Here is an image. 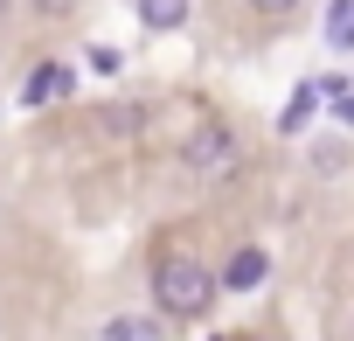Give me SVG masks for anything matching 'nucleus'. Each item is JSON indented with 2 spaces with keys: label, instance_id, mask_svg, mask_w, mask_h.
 Returning <instances> with one entry per match:
<instances>
[{
  "label": "nucleus",
  "instance_id": "f257e3e1",
  "mask_svg": "<svg viewBox=\"0 0 354 341\" xmlns=\"http://www.w3.org/2000/svg\"><path fill=\"white\" fill-rule=\"evenodd\" d=\"M216 272L195 258V251H167L160 265H153V306L167 313V320H202L209 306H216Z\"/></svg>",
  "mask_w": 354,
  "mask_h": 341
},
{
  "label": "nucleus",
  "instance_id": "f03ea898",
  "mask_svg": "<svg viewBox=\"0 0 354 341\" xmlns=\"http://www.w3.org/2000/svg\"><path fill=\"white\" fill-rule=\"evenodd\" d=\"M181 160L195 167V175H230V167L243 160V146H236V132H230V125H202V132L181 146Z\"/></svg>",
  "mask_w": 354,
  "mask_h": 341
},
{
  "label": "nucleus",
  "instance_id": "7ed1b4c3",
  "mask_svg": "<svg viewBox=\"0 0 354 341\" xmlns=\"http://www.w3.org/2000/svg\"><path fill=\"white\" fill-rule=\"evenodd\" d=\"M264 279H271V251H264V244H236V251L223 258V272H216L223 292H257Z\"/></svg>",
  "mask_w": 354,
  "mask_h": 341
},
{
  "label": "nucleus",
  "instance_id": "20e7f679",
  "mask_svg": "<svg viewBox=\"0 0 354 341\" xmlns=\"http://www.w3.org/2000/svg\"><path fill=\"white\" fill-rule=\"evenodd\" d=\"M70 84H77V70H70V63H35V70H28V84L15 91V105H28V112H35V105H56V98H70Z\"/></svg>",
  "mask_w": 354,
  "mask_h": 341
},
{
  "label": "nucleus",
  "instance_id": "39448f33",
  "mask_svg": "<svg viewBox=\"0 0 354 341\" xmlns=\"http://www.w3.org/2000/svg\"><path fill=\"white\" fill-rule=\"evenodd\" d=\"M313 112H319V77H306V84L285 98V112H278V132H285V139H299V132L313 125Z\"/></svg>",
  "mask_w": 354,
  "mask_h": 341
},
{
  "label": "nucleus",
  "instance_id": "423d86ee",
  "mask_svg": "<svg viewBox=\"0 0 354 341\" xmlns=\"http://www.w3.org/2000/svg\"><path fill=\"white\" fill-rule=\"evenodd\" d=\"M188 15H195V0H139V28H153V35L188 28Z\"/></svg>",
  "mask_w": 354,
  "mask_h": 341
},
{
  "label": "nucleus",
  "instance_id": "0eeeda50",
  "mask_svg": "<svg viewBox=\"0 0 354 341\" xmlns=\"http://www.w3.org/2000/svg\"><path fill=\"white\" fill-rule=\"evenodd\" d=\"M326 49H340V56H354V0H333V8H326Z\"/></svg>",
  "mask_w": 354,
  "mask_h": 341
},
{
  "label": "nucleus",
  "instance_id": "6e6552de",
  "mask_svg": "<svg viewBox=\"0 0 354 341\" xmlns=\"http://www.w3.org/2000/svg\"><path fill=\"white\" fill-rule=\"evenodd\" d=\"M319 105H326V112L354 132V91H347V77H319Z\"/></svg>",
  "mask_w": 354,
  "mask_h": 341
},
{
  "label": "nucleus",
  "instance_id": "1a4fd4ad",
  "mask_svg": "<svg viewBox=\"0 0 354 341\" xmlns=\"http://www.w3.org/2000/svg\"><path fill=\"white\" fill-rule=\"evenodd\" d=\"M104 334H111V341H139V334H153V320H125V313H118V320H104Z\"/></svg>",
  "mask_w": 354,
  "mask_h": 341
},
{
  "label": "nucleus",
  "instance_id": "9d476101",
  "mask_svg": "<svg viewBox=\"0 0 354 341\" xmlns=\"http://www.w3.org/2000/svg\"><path fill=\"white\" fill-rule=\"evenodd\" d=\"M250 8H257V15H292L299 0H250Z\"/></svg>",
  "mask_w": 354,
  "mask_h": 341
},
{
  "label": "nucleus",
  "instance_id": "9b49d317",
  "mask_svg": "<svg viewBox=\"0 0 354 341\" xmlns=\"http://www.w3.org/2000/svg\"><path fill=\"white\" fill-rule=\"evenodd\" d=\"M0 8H8V0H0Z\"/></svg>",
  "mask_w": 354,
  "mask_h": 341
}]
</instances>
